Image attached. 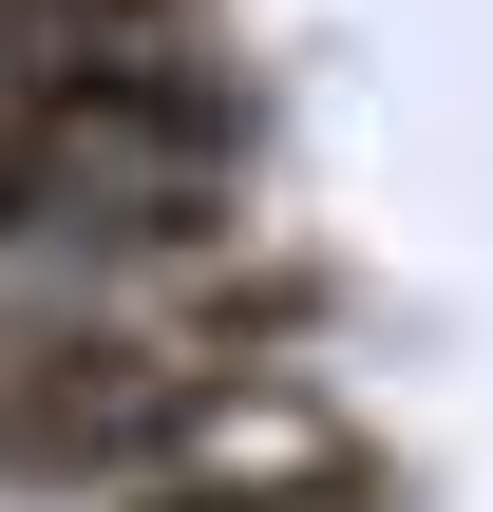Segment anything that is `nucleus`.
Masks as SVG:
<instances>
[{"label":"nucleus","instance_id":"obj_1","mask_svg":"<svg viewBox=\"0 0 493 512\" xmlns=\"http://www.w3.org/2000/svg\"><path fill=\"white\" fill-rule=\"evenodd\" d=\"M266 76L209 38L0 57V304H171L266 247Z\"/></svg>","mask_w":493,"mask_h":512},{"label":"nucleus","instance_id":"obj_2","mask_svg":"<svg viewBox=\"0 0 493 512\" xmlns=\"http://www.w3.org/2000/svg\"><path fill=\"white\" fill-rule=\"evenodd\" d=\"M342 285L266 228L247 266L171 285V304H0V494H152L190 456H228L247 418L323 399Z\"/></svg>","mask_w":493,"mask_h":512},{"label":"nucleus","instance_id":"obj_3","mask_svg":"<svg viewBox=\"0 0 493 512\" xmlns=\"http://www.w3.org/2000/svg\"><path fill=\"white\" fill-rule=\"evenodd\" d=\"M133 512H399V456L342 418V399H285V418H247L228 456H190V475H152Z\"/></svg>","mask_w":493,"mask_h":512},{"label":"nucleus","instance_id":"obj_4","mask_svg":"<svg viewBox=\"0 0 493 512\" xmlns=\"http://www.w3.org/2000/svg\"><path fill=\"white\" fill-rule=\"evenodd\" d=\"M76 38H209V0H0V57H76Z\"/></svg>","mask_w":493,"mask_h":512}]
</instances>
